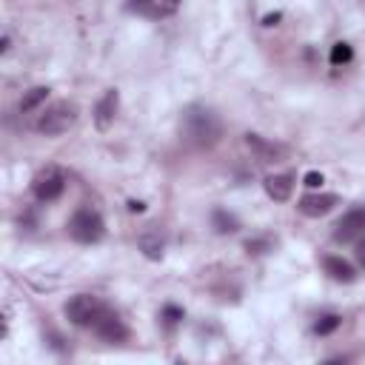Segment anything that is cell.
Returning <instances> with one entry per match:
<instances>
[{"label":"cell","instance_id":"1","mask_svg":"<svg viewBox=\"0 0 365 365\" xmlns=\"http://www.w3.org/2000/svg\"><path fill=\"white\" fill-rule=\"evenodd\" d=\"M180 131L188 145L214 148L222 137V120L214 108H208L202 103H191V106H185V111L180 117Z\"/></svg>","mask_w":365,"mask_h":365},{"label":"cell","instance_id":"20","mask_svg":"<svg viewBox=\"0 0 365 365\" xmlns=\"http://www.w3.org/2000/svg\"><path fill=\"white\" fill-rule=\"evenodd\" d=\"M163 322H165L168 328H174L177 322H182V308H177V305H165V308H163Z\"/></svg>","mask_w":365,"mask_h":365},{"label":"cell","instance_id":"17","mask_svg":"<svg viewBox=\"0 0 365 365\" xmlns=\"http://www.w3.org/2000/svg\"><path fill=\"white\" fill-rule=\"evenodd\" d=\"M339 325H342V317H339V314H322V317L314 322V334L328 336V334H334Z\"/></svg>","mask_w":365,"mask_h":365},{"label":"cell","instance_id":"18","mask_svg":"<svg viewBox=\"0 0 365 365\" xmlns=\"http://www.w3.org/2000/svg\"><path fill=\"white\" fill-rule=\"evenodd\" d=\"M328 60H331V66H345V63H351L354 60V48L348 46V43H334L331 46V54H328Z\"/></svg>","mask_w":365,"mask_h":365},{"label":"cell","instance_id":"16","mask_svg":"<svg viewBox=\"0 0 365 365\" xmlns=\"http://www.w3.org/2000/svg\"><path fill=\"white\" fill-rule=\"evenodd\" d=\"M140 248H143V254L148 259H160L163 257V240L157 234H143L140 237Z\"/></svg>","mask_w":365,"mask_h":365},{"label":"cell","instance_id":"13","mask_svg":"<svg viewBox=\"0 0 365 365\" xmlns=\"http://www.w3.org/2000/svg\"><path fill=\"white\" fill-rule=\"evenodd\" d=\"M211 225L220 231V234H234L240 228V220L234 214H228L225 208H214L211 211Z\"/></svg>","mask_w":365,"mask_h":365},{"label":"cell","instance_id":"3","mask_svg":"<svg viewBox=\"0 0 365 365\" xmlns=\"http://www.w3.org/2000/svg\"><path fill=\"white\" fill-rule=\"evenodd\" d=\"M77 120V106L68 103V100H60V103H51L40 117H37V131L46 134V137H60L66 134Z\"/></svg>","mask_w":365,"mask_h":365},{"label":"cell","instance_id":"6","mask_svg":"<svg viewBox=\"0 0 365 365\" xmlns=\"http://www.w3.org/2000/svg\"><path fill=\"white\" fill-rule=\"evenodd\" d=\"M359 234H365V205L348 208L339 217V222L334 225V242H351Z\"/></svg>","mask_w":365,"mask_h":365},{"label":"cell","instance_id":"14","mask_svg":"<svg viewBox=\"0 0 365 365\" xmlns=\"http://www.w3.org/2000/svg\"><path fill=\"white\" fill-rule=\"evenodd\" d=\"M125 9L140 14V17H151V20H160L163 11H160V0H125Z\"/></svg>","mask_w":365,"mask_h":365},{"label":"cell","instance_id":"24","mask_svg":"<svg viewBox=\"0 0 365 365\" xmlns=\"http://www.w3.org/2000/svg\"><path fill=\"white\" fill-rule=\"evenodd\" d=\"M356 259H359V265L365 268V242H359V245H356Z\"/></svg>","mask_w":365,"mask_h":365},{"label":"cell","instance_id":"22","mask_svg":"<svg viewBox=\"0 0 365 365\" xmlns=\"http://www.w3.org/2000/svg\"><path fill=\"white\" fill-rule=\"evenodd\" d=\"M322 182H325V180H322L319 171H308V174H305V185H308V188H319Z\"/></svg>","mask_w":365,"mask_h":365},{"label":"cell","instance_id":"2","mask_svg":"<svg viewBox=\"0 0 365 365\" xmlns=\"http://www.w3.org/2000/svg\"><path fill=\"white\" fill-rule=\"evenodd\" d=\"M68 237H71L74 242H83V245L100 242V240L106 237V222H103L100 211H97V208H88V205L77 208V211L71 214V220H68Z\"/></svg>","mask_w":365,"mask_h":365},{"label":"cell","instance_id":"15","mask_svg":"<svg viewBox=\"0 0 365 365\" xmlns=\"http://www.w3.org/2000/svg\"><path fill=\"white\" fill-rule=\"evenodd\" d=\"M46 97H48V86H31L20 97V111H34L40 103H46Z\"/></svg>","mask_w":365,"mask_h":365},{"label":"cell","instance_id":"19","mask_svg":"<svg viewBox=\"0 0 365 365\" xmlns=\"http://www.w3.org/2000/svg\"><path fill=\"white\" fill-rule=\"evenodd\" d=\"M245 251H248V254H265V251H271V240H265V237L245 240Z\"/></svg>","mask_w":365,"mask_h":365},{"label":"cell","instance_id":"7","mask_svg":"<svg viewBox=\"0 0 365 365\" xmlns=\"http://www.w3.org/2000/svg\"><path fill=\"white\" fill-rule=\"evenodd\" d=\"M94 334L100 336V339H106V342H125L128 339V325L120 319V314H114L111 308H106L103 314H100V319L94 322Z\"/></svg>","mask_w":365,"mask_h":365},{"label":"cell","instance_id":"11","mask_svg":"<svg viewBox=\"0 0 365 365\" xmlns=\"http://www.w3.org/2000/svg\"><path fill=\"white\" fill-rule=\"evenodd\" d=\"M262 185L274 202H288L294 194V174H271L262 180Z\"/></svg>","mask_w":365,"mask_h":365},{"label":"cell","instance_id":"12","mask_svg":"<svg viewBox=\"0 0 365 365\" xmlns=\"http://www.w3.org/2000/svg\"><path fill=\"white\" fill-rule=\"evenodd\" d=\"M322 268H325V274H328L331 279H336V282H354V279H356V271H354V265H351L348 259L336 257V254H328V257H322Z\"/></svg>","mask_w":365,"mask_h":365},{"label":"cell","instance_id":"5","mask_svg":"<svg viewBox=\"0 0 365 365\" xmlns=\"http://www.w3.org/2000/svg\"><path fill=\"white\" fill-rule=\"evenodd\" d=\"M66 191V174L57 168V165H48L43 168L34 180H31V194L40 200V202H54L60 200Z\"/></svg>","mask_w":365,"mask_h":365},{"label":"cell","instance_id":"21","mask_svg":"<svg viewBox=\"0 0 365 365\" xmlns=\"http://www.w3.org/2000/svg\"><path fill=\"white\" fill-rule=\"evenodd\" d=\"M180 3H182V0H160V11H163V17L174 14V11L180 9Z\"/></svg>","mask_w":365,"mask_h":365},{"label":"cell","instance_id":"8","mask_svg":"<svg viewBox=\"0 0 365 365\" xmlns=\"http://www.w3.org/2000/svg\"><path fill=\"white\" fill-rule=\"evenodd\" d=\"M245 145H248V151H251L259 163H279V160L285 157V145L271 143V140H265L262 134H254V131L245 134Z\"/></svg>","mask_w":365,"mask_h":365},{"label":"cell","instance_id":"10","mask_svg":"<svg viewBox=\"0 0 365 365\" xmlns=\"http://www.w3.org/2000/svg\"><path fill=\"white\" fill-rule=\"evenodd\" d=\"M117 106H120V94H117V88H108V91L97 100V106H94V125H97V131H108V128L114 125Z\"/></svg>","mask_w":365,"mask_h":365},{"label":"cell","instance_id":"25","mask_svg":"<svg viewBox=\"0 0 365 365\" xmlns=\"http://www.w3.org/2000/svg\"><path fill=\"white\" fill-rule=\"evenodd\" d=\"M128 211H145V205L140 200H128Z\"/></svg>","mask_w":365,"mask_h":365},{"label":"cell","instance_id":"4","mask_svg":"<svg viewBox=\"0 0 365 365\" xmlns=\"http://www.w3.org/2000/svg\"><path fill=\"white\" fill-rule=\"evenodd\" d=\"M66 317L71 325L77 328H94V322L100 319V314L106 311V302L94 294H74L68 302H66Z\"/></svg>","mask_w":365,"mask_h":365},{"label":"cell","instance_id":"9","mask_svg":"<svg viewBox=\"0 0 365 365\" xmlns=\"http://www.w3.org/2000/svg\"><path fill=\"white\" fill-rule=\"evenodd\" d=\"M339 202V197L336 194H322V191H314V194H305V197H299V214H305V217H311V220H317V217H325L328 211H334V205Z\"/></svg>","mask_w":365,"mask_h":365},{"label":"cell","instance_id":"23","mask_svg":"<svg viewBox=\"0 0 365 365\" xmlns=\"http://www.w3.org/2000/svg\"><path fill=\"white\" fill-rule=\"evenodd\" d=\"M279 17H282V14H265V17H262V26H277Z\"/></svg>","mask_w":365,"mask_h":365}]
</instances>
